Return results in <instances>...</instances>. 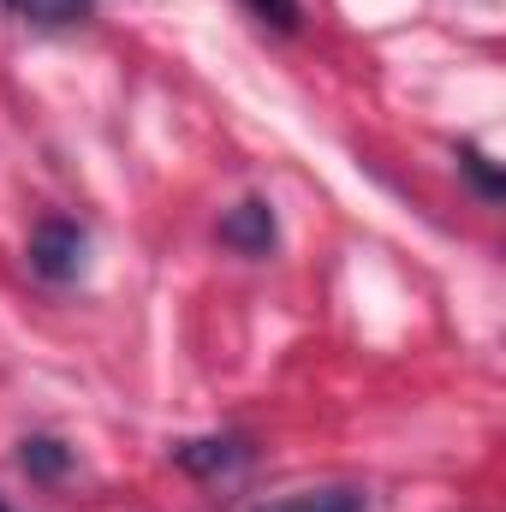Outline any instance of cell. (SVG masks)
Listing matches in <instances>:
<instances>
[{"label": "cell", "mask_w": 506, "mask_h": 512, "mask_svg": "<svg viewBox=\"0 0 506 512\" xmlns=\"http://www.w3.org/2000/svg\"><path fill=\"white\" fill-rule=\"evenodd\" d=\"M84 251H90L84 221L48 215V221H36V233H30V274L48 280V286H72V280L84 274Z\"/></svg>", "instance_id": "6da1fadb"}, {"label": "cell", "mask_w": 506, "mask_h": 512, "mask_svg": "<svg viewBox=\"0 0 506 512\" xmlns=\"http://www.w3.org/2000/svg\"><path fill=\"white\" fill-rule=\"evenodd\" d=\"M173 465L203 477V483H227L251 465V441L245 435H203V441H179L173 447Z\"/></svg>", "instance_id": "7a4b0ae2"}, {"label": "cell", "mask_w": 506, "mask_h": 512, "mask_svg": "<svg viewBox=\"0 0 506 512\" xmlns=\"http://www.w3.org/2000/svg\"><path fill=\"white\" fill-rule=\"evenodd\" d=\"M274 239H280V227H274V203H268V197H245L239 209L221 215V245H227V251L268 256Z\"/></svg>", "instance_id": "3957f363"}, {"label": "cell", "mask_w": 506, "mask_h": 512, "mask_svg": "<svg viewBox=\"0 0 506 512\" xmlns=\"http://www.w3.org/2000/svg\"><path fill=\"white\" fill-rule=\"evenodd\" d=\"M251 512H370L364 489L352 483H334V489H298V495H280V501H262Z\"/></svg>", "instance_id": "277c9868"}, {"label": "cell", "mask_w": 506, "mask_h": 512, "mask_svg": "<svg viewBox=\"0 0 506 512\" xmlns=\"http://www.w3.org/2000/svg\"><path fill=\"white\" fill-rule=\"evenodd\" d=\"M18 465H24L36 483H60V477L72 471V453H66V441H54V435H24V441H18Z\"/></svg>", "instance_id": "5b68a950"}, {"label": "cell", "mask_w": 506, "mask_h": 512, "mask_svg": "<svg viewBox=\"0 0 506 512\" xmlns=\"http://www.w3.org/2000/svg\"><path fill=\"white\" fill-rule=\"evenodd\" d=\"M6 12H18L24 24H42V30H60V24H78L90 18L96 0H0Z\"/></svg>", "instance_id": "8992f818"}, {"label": "cell", "mask_w": 506, "mask_h": 512, "mask_svg": "<svg viewBox=\"0 0 506 512\" xmlns=\"http://www.w3.org/2000/svg\"><path fill=\"white\" fill-rule=\"evenodd\" d=\"M459 167H465V173H471V185H477V191H483V197H489V203H501V173H495V167H489V155H483V149H471V143H465V149H459Z\"/></svg>", "instance_id": "52a82bcc"}, {"label": "cell", "mask_w": 506, "mask_h": 512, "mask_svg": "<svg viewBox=\"0 0 506 512\" xmlns=\"http://www.w3.org/2000/svg\"><path fill=\"white\" fill-rule=\"evenodd\" d=\"M251 18H262L268 30H298V18H304V6L298 0H239Z\"/></svg>", "instance_id": "ba28073f"}, {"label": "cell", "mask_w": 506, "mask_h": 512, "mask_svg": "<svg viewBox=\"0 0 506 512\" xmlns=\"http://www.w3.org/2000/svg\"><path fill=\"white\" fill-rule=\"evenodd\" d=\"M0 512H12V507H6V501H0Z\"/></svg>", "instance_id": "9c48e42d"}]
</instances>
